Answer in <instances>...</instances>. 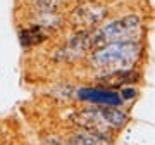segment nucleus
<instances>
[{"instance_id":"20e7f679","label":"nucleus","mask_w":155,"mask_h":145,"mask_svg":"<svg viewBox=\"0 0 155 145\" xmlns=\"http://www.w3.org/2000/svg\"><path fill=\"white\" fill-rule=\"evenodd\" d=\"M78 97L81 100L95 102L100 106H109V107H119L122 104V99L116 92L110 90H98V88H83L78 92Z\"/></svg>"},{"instance_id":"1a4fd4ad","label":"nucleus","mask_w":155,"mask_h":145,"mask_svg":"<svg viewBox=\"0 0 155 145\" xmlns=\"http://www.w3.org/2000/svg\"><path fill=\"white\" fill-rule=\"evenodd\" d=\"M69 145H107L105 140L97 137L93 133H88V131H83V133L74 135L69 142Z\"/></svg>"},{"instance_id":"0eeeda50","label":"nucleus","mask_w":155,"mask_h":145,"mask_svg":"<svg viewBox=\"0 0 155 145\" xmlns=\"http://www.w3.org/2000/svg\"><path fill=\"white\" fill-rule=\"evenodd\" d=\"M98 109L110 128H121V126L126 124L127 116L124 112H121L119 109H114V107H98Z\"/></svg>"},{"instance_id":"7ed1b4c3","label":"nucleus","mask_w":155,"mask_h":145,"mask_svg":"<svg viewBox=\"0 0 155 145\" xmlns=\"http://www.w3.org/2000/svg\"><path fill=\"white\" fill-rule=\"evenodd\" d=\"M74 123L83 126L88 133H93L100 138H109L110 137V126L107 124V121L104 119L100 109H84V111L78 112L76 116L72 117Z\"/></svg>"},{"instance_id":"6e6552de","label":"nucleus","mask_w":155,"mask_h":145,"mask_svg":"<svg viewBox=\"0 0 155 145\" xmlns=\"http://www.w3.org/2000/svg\"><path fill=\"white\" fill-rule=\"evenodd\" d=\"M45 38H47V35H45V31L40 28V26L26 28V29H22L21 33H19V40H21V43L24 45V47L38 45V43H41Z\"/></svg>"},{"instance_id":"f03ea898","label":"nucleus","mask_w":155,"mask_h":145,"mask_svg":"<svg viewBox=\"0 0 155 145\" xmlns=\"http://www.w3.org/2000/svg\"><path fill=\"white\" fill-rule=\"evenodd\" d=\"M141 33V21L138 16H126L122 19L109 22L107 26L91 31V47L102 49L117 42H138Z\"/></svg>"},{"instance_id":"9d476101","label":"nucleus","mask_w":155,"mask_h":145,"mask_svg":"<svg viewBox=\"0 0 155 145\" xmlns=\"http://www.w3.org/2000/svg\"><path fill=\"white\" fill-rule=\"evenodd\" d=\"M138 95V92L134 88H124L122 90V100H131V99H134Z\"/></svg>"},{"instance_id":"39448f33","label":"nucleus","mask_w":155,"mask_h":145,"mask_svg":"<svg viewBox=\"0 0 155 145\" xmlns=\"http://www.w3.org/2000/svg\"><path fill=\"white\" fill-rule=\"evenodd\" d=\"M105 17V9L95 4H86V5L78 7L74 11V22L79 26H93L98 21Z\"/></svg>"},{"instance_id":"f257e3e1","label":"nucleus","mask_w":155,"mask_h":145,"mask_svg":"<svg viewBox=\"0 0 155 145\" xmlns=\"http://www.w3.org/2000/svg\"><path fill=\"white\" fill-rule=\"evenodd\" d=\"M140 52L141 49L138 42H117L97 49L91 62L95 67L104 69L107 74L117 71H129L140 59Z\"/></svg>"},{"instance_id":"423d86ee","label":"nucleus","mask_w":155,"mask_h":145,"mask_svg":"<svg viewBox=\"0 0 155 145\" xmlns=\"http://www.w3.org/2000/svg\"><path fill=\"white\" fill-rule=\"evenodd\" d=\"M138 79V74L129 69V71H117V72H109L102 78V83L107 85V86H112V88H117V86H122L126 83H133Z\"/></svg>"}]
</instances>
